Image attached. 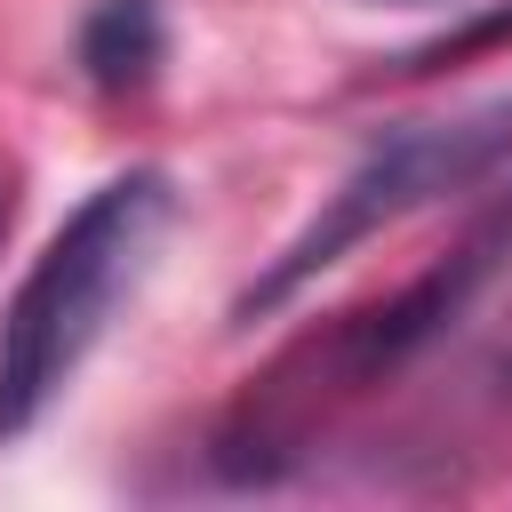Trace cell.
Instances as JSON below:
<instances>
[{
  "instance_id": "obj_7",
  "label": "cell",
  "mask_w": 512,
  "mask_h": 512,
  "mask_svg": "<svg viewBox=\"0 0 512 512\" xmlns=\"http://www.w3.org/2000/svg\"><path fill=\"white\" fill-rule=\"evenodd\" d=\"M8 224H16V192L0 184V240H8Z\"/></svg>"
},
{
  "instance_id": "obj_3",
  "label": "cell",
  "mask_w": 512,
  "mask_h": 512,
  "mask_svg": "<svg viewBox=\"0 0 512 512\" xmlns=\"http://www.w3.org/2000/svg\"><path fill=\"white\" fill-rule=\"evenodd\" d=\"M504 160H512V96L472 104V112H448V120L392 128L384 144H368V152L320 192V208H312V216L280 240V256L240 288L232 320H240V328H248V320H272V312L296 304L320 272H336L360 240L408 224L416 208H432V200H448V192L488 184Z\"/></svg>"
},
{
  "instance_id": "obj_2",
  "label": "cell",
  "mask_w": 512,
  "mask_h": 512,
  "mask_svg": "<svg viewBox=\"0 0 512 512\" xmlns=\"http://www.w3.org/2000/svg\"><path fill=\"white\" fill-rule=\"evenodd\" d=\"M168 208H176V192H168L160 168H120L24 264V280H16V296L0 312V440L32 432L40 408L72 384V368L104 336L120 288L152 256Z\"/></svg>"
},
{
  "instance_id": "obj_5",
  "label": "cell",
  "mask_w": 512,
  "mask_h": 512,
  "mask_svg": "<svg viewBox=\"0 0 512 512\" xmlns=\"http://www.w3.org/2000/svg\"><path fill=\"white\" fill-rule=\"evenodd\" d=\"M488 40H512V8H488L480 24H464V32H440L432 48H416V56H400V72H432V64H456V56H472V48H488Z\"/></svg>"
},
{
  "instance_id": "obj_6",
  "label": "cell",
  "mask_w": 512,
  "mask_h": 512,
  "mask_svg": "<svg viewBox=\"0 0 512 512\" xmlns=\"http://www.w3.org/2000/svg\"><path fill=\"white\" fill-rule=\"evenodd\" d=\"M480 384H488V400H512V296H504V312L480 344Z\"/></svg>"
},
{
  "instance_id": "obj_4",
  "label": "cell",
  "mask_w": 512,
  "mask_h": 512,
  "mask_svg": "<svg viewBox=\"0 0 512 512\" xmlns=\"http://www.w3.org/2000/svg\"><path fill=\"white\" fill-rule=\"evenodd\" d=\"M168 56V24H160V0H96L80 16V72L112 96L144 88Z\"/></svg>"
},
{
  "instance_id": "obj_8",
  "label": "cell",
  "mask_w": 512,
  "mask_h": 512,
  "mask_svg": "<svg viewBox=\"0 0 512 512\" xmlns=\"http://www.w3.org/2000/svg\"><path fill=\"white\" fill-rule=\"evenodd\" d=\"M408 8H432V0H408Z\"/></svg>"
},
{
  "instance_id": "obj_1",
  "label": "cell",
  "mask_w": 512,
  "mask_h": 512,
  "mask_svg": "<svg viewBox=\"0 0 512 512\" xmlns=\"http://www.w3.org/2000/svg\"><path fill=\"white\" fill-rule=\"evenodd\" d=\"M504 256H512V192H496L488 216L448 256H432L416 280H400L392 296H376L360 312H336L320 336H304L296 352H280L272 376L248 392V408L216 432V464L232 480H272L280 456H296L328 408H344V400L392 384L400 368H416L472 312V296L496 280Z\"/></svg>"
}]
</instances>
